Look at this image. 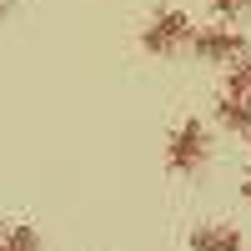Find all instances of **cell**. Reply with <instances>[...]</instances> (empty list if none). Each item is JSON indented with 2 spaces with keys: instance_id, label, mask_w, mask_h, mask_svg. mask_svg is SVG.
<instances>
[{
  "instance_id": "30bf717a",
  "label": "cell",
  "mask_w": 251,
  "mask_h": 251,
  "mask_svg": "<svg viewBox=\"0 0 251 251\" xmlns=\"http://www.w3.org/2000/svg\"><path fill=\"white\" fill-rule=\"evenodd\" d=\"M5 10H10V0H0V15H5Z\"/></svg>"
},
{
  "instance_id": "5b68a950",
  "label": "cell",
  "mask_w": 251,
  "mask_h": 251,
  "mask_svg": "<svg viewBox=\"0 0 251 251\" xmlns=\"http://www.w3.org/2000/svg\"><path fill=\"white\" fill-rule=\"evenodd\" d=\"M216 121H221L231 136H251V100H241V96H221V100H216Z\"/></svg>"
},
{
  "instance_id": "3957f363",
  "label": "cell",
  "mask_w": 251,
  "mask_h": 251,
  "mask_svg": "<svg viewBox=\"0 0 251 251\" xmlns=\"http://www.w3.org/2000/svg\"><path fill=\"white\" fill-rule=\"evenodd\" d=\"M191 50H196L201 66H231V60L246 50V40H241V30H231V25L221 20V25H201V30L191 35Z\"/></svg>"
},
{
  "instance_id": "9c48e42d",
  "label": "cell",
  "mask_w": 251,
  "mask_h": 251,
  "mask_svg": "<svg viewBox=\"0 0 251 251\" xmlns=\"http://www.w3.org/2000/svg\"><path fill=\"white\" fill-rule=\"evenodd\" d=\"M241 196H246V201H251V171H246V181H241Z\"/></svg>"
},
{
  "instance_id": "277c9868",
  "label": "cell",
  "mask_w": 251,
  "mask_h": 251,
  "mask_svg": "<svg viewBox=\"0 0 251 251\" xmlns=\"http://www.w3.org/2000/svg\"><path fill=\"white\" fill-rule=\"evenodd\" d=\"M191 251H241V231L236 226H196L191 236H186Z\"/></svg>"
},
{
  "instance_id": "8992f818",
  "label": "cell",
  "mask_w": 251,
  "mask_h": 251,
  "mask_svg": "<svg viewBox=\"0 0 251 251\" xmlns=\"http://www.w3.org/2000/svg\"><path fill=\"white\" fill-rule=\"evenodd\" d=\"M0 251H40V231H35L30 221L0 226Z\"/></svg>"
},
{
  "instance_id": "7a4b0ae2",
  "label": "cell",
  "mask_w": 251,
  "mask_h": 251,
  "mask_svg": "<svg viewBox=\"0 0 251 251\" xmlns=\"http://www.w3.org/2000/svg\"><path fill=\"white\" fill-rule=\"evenodd\" d=\"M206 156H211V136H206V126L196 116H186L176 131H171V141H166V171L196 176L201 166H206Z\"/></svg>"
},
{
  "instance_id": "52a82bcc",
  "label": "cell",
  "mask_w": 251,
  "mask_h": 251,
  "mask_svg": "<svg viewBox=\"0 0 251 251\" xmlns=\"http://www.w3.org/2000/svg\"><path fill=\"white\" fill-rule=\"evenodd\" d=\"M226 96L251 100V55H246V50L231 60V66H226Z\"/></svg>"
},
{
  "instance_id": "ba28073f",
  "label": "cell",
  "mask_w": 251,
  "mask_h": 251,
  "mask_svg": "<svg viewBox=\"0 0 251 251\" xmlns=\"http://www.w3.org/2000/svg\"><path fill=\"white\" fill-rule=\"evenodd\" d=\"M246 10H251V0H211V15L226 20V25H231V20H241Z\"/></svg>"
},
{
  "instance_id": "6da1fadb",
  "label": "cell",
  "mask_w": 251,
  "mask_h": 251,
  "mask_svg": "<svg viewBox=\"0 0 251 251\" xmlns=\"http://www.w3.org/2000/svg\"><path fill=\"white\" fill-rule=\"evenodd\" d=\"M191 35H196L191 15H186L181 5H166V10H156L141 25V46H146V55H176V50L191 46Z\"/></svg>"
}]
</instances>
